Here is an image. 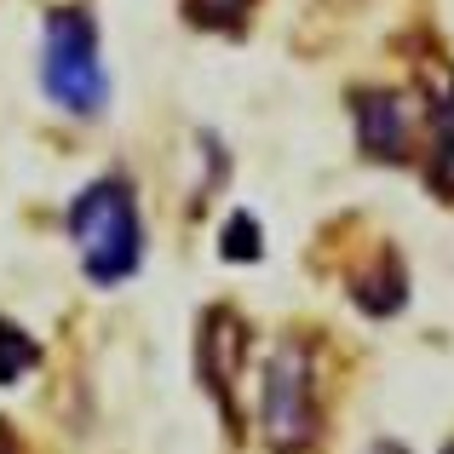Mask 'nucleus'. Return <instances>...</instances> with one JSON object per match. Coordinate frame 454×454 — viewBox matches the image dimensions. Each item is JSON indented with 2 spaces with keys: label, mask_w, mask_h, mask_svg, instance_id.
I'll use <instances>...</instances> for the list:
<instances>
[{
  "label": "nucleus",
  "mask_w": 454,
  "mask_h": 454,
  "mask_svg": "<svg viewBox=\"0 0 454 454\" xmlns=\"http://www.w3.org/2000/svg\"><path fill=\"white\" fill-rule=\"evenodd\" d=\"M363 454H409V449H403V443H397V437H374V443H368Z\"/></svg>",
  "instance_id": "1a4fd4ad"
},
{
  "label": "nucleus",
  "mask_w": 454,
  "mask_h": 454,
  "mask_svg": "<svg viewBox=\"0 0 454 454\" xmlns=\"http://www.w3.org/2000/svg\"><path fill=\"white\" fill-rule=\"evenodd\" d=\"M351 121H356V150L368 161H409L414 155V115L397 87H356L351 92Z\"/></svg>",
  "instance_id": "20e7f679"
},
{
  "label": "nucleus",
  "mask_w": 454,
  "mask_h": 454,
  "mask_svg": "<svg viewBox=\"0 0 454 454\" xmlns=\"http://www.w3.org/2000/svg\"><path fill=\"white\" fill-rule=\"evenodd\" d=\"M242 340H247L242 317H236V310H224V305H213L207 317H201V328H196L201 380H207V391H213V397H219L231 414H236V363H242Z\"/></svg>",
  "instance_id": "39448f33"
},
{
  "label": "nucleus",
  "mask_w": 454,
  "mask_h": 454,
  "mask_svg": "<svg viewBox=\"0 0 454 454\" xmlns=\"http://www.w3.org/2000/svg\"><path fill=\"white\" fill-rule=\"evenodd\" d=\"M41 92L69 115H104L110 75L98 52V18L87 6H52L41 23Z\"/></svg>",
  "instance_id": "f03ea898"
},
{
  "label": "nucleus",
  "mask_w": 454,
  "mask_h": 454,
  "mask_svg": "<svg viewBox=\"0 0 454 454\" xmlns=\"http://www.w3.org/2000/svg\"><path fill=\"white\" fill-rule=\"evenodd\" d=\"M259 254H265L259 219H254V213H231L224 231H219V259H231V265H259Z\"/></svg>",
  "instance_id": "0eeeda50"
},
{
  "label": "nucleus",
  "mask_w": 454,
  "mask_h": 454,
  "mask_svg": "<svg viewBox=\"0 0 454 454\" xmlns=\"http://www.w3.org/2000/svg\"><path fill=\"white\" fill-rule=\"evenodd\" d=\"M259 426L270 454H305L317 443V345L305 333H282L265 356V391H259Z\"/></svg>",
  "instance_id": "7ed1b4c3"
},
{
  "label": "nucleus",
  "mask_w": 454,
  "mask_h": 454,
  "mask_svg": "<svg viewBox=\"0 0 454 454\" xmlns=\"http://www.w3.org/2000/svg\"><path fill=\"white\" fill-rule=\"evenodd\" d=\"M69 242L92 288H121L145 265V213L121 173H104L69 201Z\"/></svg>",
  "instance_id": "f257e3e1"
},
{
  "label": "nucleus",
  "mask_w": 454,
  "mask_h": 454,
  "mask_svg": "<svg viewBox=\"0 0 454 454\" xmlns=\"http://www.w3.org/2000/svg\"><path fill=\"white\" fill-rule=\"evenodd\" d=\"M190 23H201V29H242L247 12H254V0H184Z\"/></svg>",
  "instance_id": "6e6552de"
},
{
  "label": "nucleus",
  "mask_w": 454,
  "mask_h": 454,
  "mask_svg": "<svg viewBox=\"0 0 454 454\" xmlns=\"http://www.w3.org/2000/svg\"><path fill=\"white\" fill-rule=\"evenodd\" d=\"M35 363H41V345H35V333H23L12 317H0V386L23 380Z\"/></svg>",
  "instance_id": "423d86ee"
}]
</instances>
